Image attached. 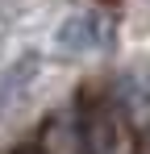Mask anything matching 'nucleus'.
<instances>
[{
	"label": "nucleus",
	"mask_w": 150,
	"mask_h": 154,
	"mask_svg": "<svg viewBox=\"0 0 150 154\" xmlns=\"http://www.w3.org/2000/svg\"><path fill=\"white\" fill-rule=\"evenodd\" d=\"M79 146L83 154H133V142L121 125V112L108 100H96L79 117Z\"/></svg>",
	"instance_id": "nucleus-1"
},
{
	"label": "nucleus",
	"mask_w": 150,
	"mask_h": 154,
	"mask_svg": "<svg viewBox=\"0 0 150 154\" xmlns=\"http://www.w3.org/2000/svg\"><path fill=\"white\" fill-rule=\"evenodd\" d=\"M92 42H96V21L88 13H71L54 29V46L63 54H83V50H92Z\"/></svg>",
	"instance_id": "nucleus-2"
},
{
	"label": "nucleus",
	"mask_w": 150,
	"mask_h": 154,
	"mask_svg": "<svg viewBox=\"0 0 150 154\" xmlns=\"http://www.w3.org/2000/svg\"><path fill=\"white\" fill-rule=\"evenodd\" d=\"M33 71H38V58H17V63L0 75V108H8V104L25 92V79L33 75Z\"/></svg>",
	"instance_id": "nucleus-3"
},
{
	"label": "nucleus",
	"mask_w": 150,
	"mask_h": 154,
	"mask_svg": "<svg viewBox=\"0 0 150 154\" xmlns=\"http://www.w3.org/2000/svg\"><path fill=\"white\" fill-rule=\"evenodd\" d=\"M21 154H33V150H21Z\"/></svg>",
	"instance_id": "nucleus-4"
}]
</instances>
